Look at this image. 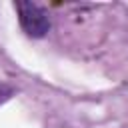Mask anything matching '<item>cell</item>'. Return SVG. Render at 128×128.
<instances>
[{"label": "cell", "mask_w": 128, "mask_h": 128, "mask_svg": "<svg viewBox=\"0 0 128 128\" xmlns=\"http://www.w3.org/2000/svg\"><path fill=\"white\" fill-rule=\"evenodd\" d=\"M16 12H18V22L20 28L26 32V36L30 38H44L50 30V18L46 14V10L34 2H26L20 0L14 4Z\"/></svg>", "instance_id": "6da1fadb"}]
</instances>
